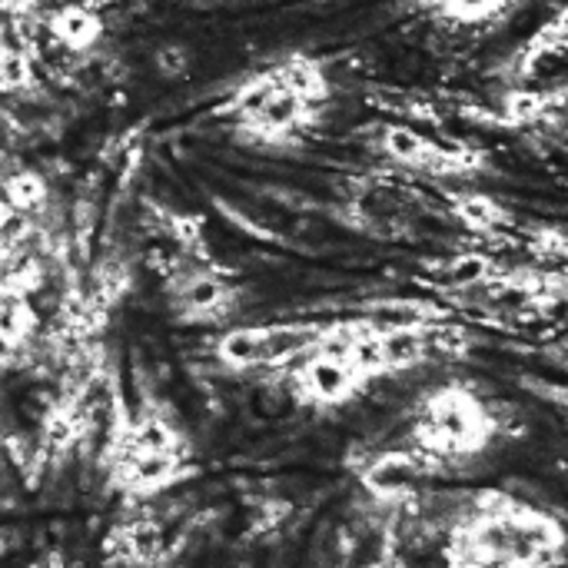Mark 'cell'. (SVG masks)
Returning <instances> with one entry per match:
<instances>
[{"label": "cell", "mask_w": 568, "mask_h": 568, "mask_svg": "<svg viewBox=\"0 0 568 568\" xmlns=\"http://www.w3.org/2000/svg\"><path fill=\"white\" fill-rule=\"evenodd\" d=\"M329 326L320 323H270V326H240L216 343V356L233 369L276 366L296 356H310L329 339Z\"/></svg>", "instance_id": "3957f363"}, {"label": "cell", "mask_w": 568, "mask_h": 568, "mask_svg": "<svg viewBox=\"0 0 568 568\" xmlns=\"http://www.w3.org/2000/svg\"><path fill=\"white\" fill-rule=\"evenodd\" d=\"M376 150L403 170H416V173L443 176V180L476 176L489 163L483 150L449 140V136H429L409 123H383L376 133Z\"/></svg>", "instance_id": "7a4b0ae2"}, {"label": "cell", "mask_w": 568, "mask_h": 568, "mask_svg": "<svg viewBox=\"0 0 568 568\" xmlns=\"http://www.w3.org/2000/svg\"><path fill=\"white\" fill-rule=\"evenodd\" d=\"M496 423L466 386H443L423 406L416 439L433 456H473L489 446Z\"/></svg>", "instance_id": "6da1fadb"}, {"label": "cell", "mask_w": 568, "mask_h": 568, "mask_svg": "<svg viewBox=\"0 0 568 568\" xmlns=\"http://www.w3.org/2000/svg\"><path fill=\"white\" fill-rule=\"evenodd\" d=\"M453 213L459 223H466L469 230L476 233H496L509 223V213L486 193H476V190H463V193H453Z\"/></svg>", "instance_id": "ba28073f"}, {"label": "cell", "mask_w": 568, "mask_h": 568, "mask_svg": "<svg viewBox=\"0 0 568 568\" xmlns=\"http://www.w3.org/2000/svg\"><path fill=\"white\" fill-rule=\"evenodd\" d=\"M549 57H568V0L562 7H556V13L519 47L516 53V80H526L539 70L542 60Z\"/></svg>", "instance_id": "277c9868"}, {"label": "cell", "mask_w": 568, "mask_h": 568, "mask_svg": "<svg viewBox=\"0 0 568 568\" xmlns=\"http://www.w3.org/2000/svg\"><path fill=\"white\" fill-rule=\"evenodd\" d=\"M416 476H419V463L413 456H403V453H389L383 459H376L366 473V486L383 496V499H396L403 493H409L416 486Z\"/></svg>", "instance_id": "52a82bcc"}, {"label": "cell", "mask_w": 568, "mask_h": 568, "mask_svg": "<svg viewBox=\"0 0 568 568\" xmlns=\"http://www.w3.org/2000/svg\"><path fill=\"white\" fill-rule=\"evenodd\" d=\"M186 50L183 47H163L160 53H156V67L166 73V77H176V73H183L186 70Z\"/></svg>", "instance_id": "7c38bea8"}, {"label": "cell", "mask_w": 568, "mask_h": 568, "mask_svg": "<svg viewBox=\"0 0 568 568\" xmlns=\"http://www.w3.org/2000/svg\"><path fill=\"white\" fill-rule=\"evenodd\" d=\"M30 83V60L20 50L0 47V87H23Z\"/></svg>", "instance_id": "8fae6325"}, {"label": "cell", "mask_w": 568, "mask_h": 568, "mask_svg": "<svg viewBox=\"0 0 568 568\" xmlns=\"http://www.w3.org/2000/svg\"><path fill=\"white\" fill-rule=\"evenodd\" d=\"M50 30L67 50H90L103 33V20L83 3H67L53 13Z\"/></svg>", "instance_id": "8992f818"}, {"label": "cell", "mask_w": 568, "mask_h": 568, "mask_svg": "<svg viewBox=\"0 0 568 568\" xmlns=\"http://www.w3.org/2000/svg\"><path fill=\"white\" fill-rule=\"evenodd\" d=\"M3 193H7V206L10 210H33L37 203H43L47 186H43V180L37 173H27L23 170V173H17V176L7 180Z\"/></svg>", "instance_id": "30bf717a"}, {"label": "cell", "mask_w": 568, "mask_h": 568, "mask_svg": "<svg viewBox=\"0 0 568 568\" xmlns=\"http://www.w3.org/2000/svg\"><path fill=\"white\" fill-rule=\"evenodd\" d=\"M223 300H226V286H223L220 280H213V276H196V280H190V283L183 286V293H180L183 310L193 313V316L213 313Z\"/></svg>", "instance_id": "9c48e42d"}, {"label": "cell", "mask_w": 568, "mask_h": 568, "mask_svg": "<svg viewBox=\"0 0 568 568\" xmlns=\"http://www.w3.org/2000/svg\"><path fill=\"white\" fill-rule=\"evenodd\" d=\"M413 3L449 27H496L516 10L519 0H413Z\"/></svg>", "instance_id": "5b68a950"}]
</instances>
